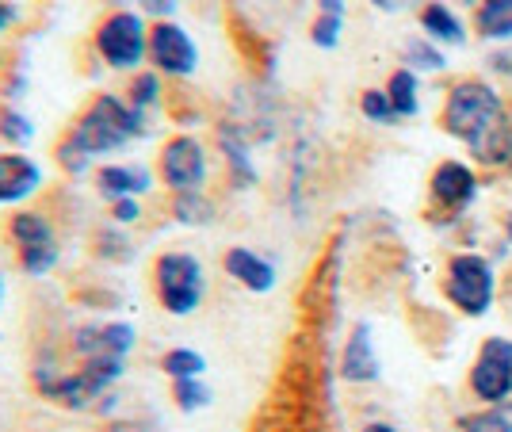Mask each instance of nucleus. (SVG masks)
<instances>
[{
    "instance_id": "1",
    "label": "nucleus",
    "mask_w": 512,
    "mask_h": 432,
    "mask_svg": "<svg viewBox=\"0 0 512 432\" xmlns=\"http://www.w3.org/2000/svg\"><path fill=\"white\" fill-rule=\"evenodd\" d=\"M440 127L455 142H463L478 157V165L501 169L509 108H505V96L486 77H459L448 88L444 111H440Z\"/></svg>"
},
{
    "instance_id": "2",
    "label": "nucleus",
    "mask_w": 512,
    "mask_h": 432,
    "mask_svg": "<svg viewBox=\"0 0 512 432\" xmlns=\"http://www.w3.org/2000/svg\"><path fill=\"white\" fill-rule=\"evenodd\" d=\"M138 134H142V111L123 104L119 96H96L77 119V127L65 134V142L58 146V161L69 173H85L100 153L123 150Z\"/></svg>"
},
{
    "instance_id": "3",
    "label": "nucleus",
    "mask_w": 512,
    "mask_h": 432,
    "mask_svg": "<svg viewBox=\"0 0 512 432\" xmlns=\"http://www.w3.org/2000/svg\"><path fill=\"white\" fill-rule=\"evenodd\" d=\"M444 295L463 318H486L497 303V268L486 253H451L444 268Z\"/></svg>"
},
{
    "instance_id": "4",
    "label": "nucleus",
    "mask_w": 512,
    "mask_h": 432,
    "mask_svg": "<svg viewBox=\"0 0 512 432\" xmlns=\"http://www.w3.org/2000/svg\"><path fill=\"white\" fill-rule=\"evenodd\" d=\"M153 280H157V299L161 306L176 314V318H188L199 310L203 295H207V280H203V264L192 253H165L153 268Z\"/></svg>"
},
{
    "instance_id": "5",
    "label": "nucleus",
    "mask_w": 512,
    "mask_h": 432,
    "mask_svg": "<svg viewBox=\"0 0 512 432\" xmlns=\"http://www.w3.org/2000/svg\"><path fill=\"white\" fill-rule=\"evenodd\" d=\"M470 394L482 406H509L512 398V341L509 337H486L467 375Z\"/></svg>"
},
{
    "instance_id": "6",
    "label": "nucleus",
    "mask_w": 512,
    "mask_h": 432,
    "mask_svg": "<svg viewBox=\"0 0 512 432\" xmlns=\"http://www.w3.org/2000/svg\"><path fill=\"white\" fill-rule=\"evenodd\" d=\"M96 50L111 69H138L142 58L150 54V31H146V20L138 12H111L100 31H96Z\"/></svg>"
},
{
    "instance_id": "7",
    "label": "nucleus",
    "mask_w": 512,
    "mask_h": 432,
    "mask_svg": "<svg viewBox=\"0 0 512 432\" xmlns=\"http://www.w3.org/2000/svg\"><path fill=\"white\" fill-rule=\"evenodd\" d=\"M482 192V184H478V173L470 169L467 161H440L432 176H428V199H432V207L440 211V215H448V222H455L459 215H467L470 207H474V199Z\"/></svg>"
},
{
    "instance_id": "8",
    "label": "nucleus",
    "mask_w": 512,
    "mask_h": 432,
    "mask_svg": "<svg viewBox=\"0 0 512 432\" xmlns=\"http://www.w3.org/2000/svg\"><path fill=\"white\" fill-rule=\"evenodd\" d=\"M161 176L176 195L203 192L207 180V153L192 134H176L169 146L161 150Z\"/></svg>"
},
{
    "instance_id": "9",
    "label": "nucleus",
    "mask_w": 512,
    "mask_h": 432,
    "mask_svg": "<svg viewBox=\"0 0 512 432\" xmlns=\"http://www.w3.org/2000/svg\"><path fill=\"white\" fill-rule=\"evenodd\" d=\"M150 58L165 77H192L199 65V50L180 23L161 20L150 27Z\"/></svg>"
},
{
    "instance_id": "10",
    "label": "nucleus",
    "mask_w": 512,
    "mask_h": 432,
    "mask_svg": "<svg viewBox=\"0 0 512 432\" xmlns=\"http://www.w3.org/2000/svg\"><path fill=\"white\" fill-rule=\"evenodd\" d=\"M138 333L130 322H104V325H81L73 333V352L77 360H123L127 364V352L134 348Z\"/></svg>"
},
{
    "instance_id": "11",
    "label": "nucleus",
    "mask_w": 512,
    "mask_h": 432,
    "mask_svg": "<svg viewBox=\"0 0 512 432\" xmlns=\"http://www.w3.org/2000/svg\"><path fill=\"white\" fill-rule=\"evenodd\" d=\"M341 375L348 383H379L383 375V364H379V352H375V341H371V325L356 322V329L348 333L341 352Z\"/></svg>"
},
{
    "instance_id": "12",
    "label": "nucleus",
    "mask_w": 512,
    "mask_h": 432,
    "mask_svg": "<svg viewBox=\"0 0 512 432\" xmlns=\"http://www.w3.org/2000/svg\"><path fill=\"white\" fill-rule=\"evenodd\" d=\"M43 188V169L23 153H0V203H23Z\"/></svg>"
},
{
    "instance_id": "13",
    "label": "nucleus",
    "mask_w": 512,
    "mask_h": 432,
    "mask_svg": "<svg viewBox=\"0 0 512 432\" xmlns=\"http://www.w3.org/2000/svg\"><path fill=\"white\" fill-rule=\"evenodd\" d=\"M222 264H226L230 280H237L245 291H253V295H264V291H272V287H276V264H272L268 257H260L256 249L234 245Z\"/></svg>"
},
{
    "instance_id": "14",
    "label": "nucleus",
    "mask_w": 512,
    "mask_h": 432,
    "mask_svg": "<svg viewBox=\"0 0 512 432\" xmlns=\"http://www.w3.org/2000/svg\"><path fill=\"white\" fill-rule=\"evenodd\" d=\"M421 31L436 46H463L467 43V23L459 20V12L444 0H428L421 8Z\"/></svg>"
},
{
    "instance_id": "15",
    "label": "nucleus",
    "mask_w": 512,
    "mask_h": 432,
    "mask_svg": "<svg viewBox=\"0 0 512 432\" xmlns=\"http://www.w3.org/2000/svg\"><path fill=\"white\" fill-rule=\"evenodd\" d=\"M218 146L226 153V165H230V176H234L237 188L256 184V165L253 157H249V134L237 127V123H222L218 127Z\"/></svg>"
},
{
    "instance_id": "16",
    "label": "nucleus",
    "mask_w": 512,
    "mask_h": 432,
    "mask_svg": "<svg viewBox=\"0 0 512 432\" xmlns=\"http://www.w3.org/2000/svg\"><path fill=\"white\" fill-rule=\"evenodd\" d=\"M96 180H100V192H104L111 203H115V199H138L142 192L153 188L146 165H104Z\"/></svg>"
},
{
    "instance_id": "17",
    "label": "nucleus",
    "mask_w": 512,
    "mask_h": 432,
    "mask_svg": "<svg viewBox=\"0 0 512 432\" xmlns=\"http://www.w3.org/2000/svg\"><path fill=\"white\" fill-rule=\"evenodd\" d=\"M344 20H348V4L344 0H318V16L310 27V43L318 50H337L344 35Z\"/></svg>"
},
{
    "instance_id": "18",
    "label": "nucleus",
    "mask_w": 512,
    "mask_h": 432,
    "mask_svg": "<svg viewBox=\"0 0 512 432\" xmlns=\"http://www.w3.org/2000/svg\"><path fill=\"white\" fill-rule=\"evenodd\" d=\"M386 96H390V108L398 115V123H406V119H413L421 111V77L413 69H406V65L394 69L390 81H386Z\"/></svg>"
},
{
    "instance_id": "19",
    "label": "nucleus",
    "mask_w": 512,
    "mask_h": 432,
    "mask_svg": "<svg viewBox=\"0 0 512 432\" xmlns=\"http://www.w3.org/2000/svg\"><path fill=\"white\" fill-rule=\"evenodd\" d=\"M474 31L486 43H512V0H486L474 8Z\"/></svg>"
},
{
    "instance_id": "20",
    "label": "nucleus",
    "mask_w": 512,
    "mask_h": 432,
    "mask_svg": "<svg viewBox=\"0 0 512 432\" xmlns=\"http://www.w3.org/2000/svg\"><path fill=\"white\" fill-rule=\"evenodd\" d=\"M402 65L413 69V73H440L448 58H444V46H436L432 39H409L406 50H402Z\"/></svg>"
},
{
    "instance_id": "21",
    "label": "nucleus",
    "mask_w": 512,
    "mask_h": 432,
    "mask_svg": "<svg viewBox=\"0 0 512 432\" xmlns=\"http://www.w3.org/2000/svg\"><path fill=\"white\" fill-rule=\"evenodd\" d=\"M12 238L20 249H35V245H58L54 238V230H50V222L43 215H31V211H23V215L12 218Z\"/></svg>"
},
{
    "instance_id": "22",
    "label": "nucleus",
    "mask_w": 512,
    "mask_h": 432,
    "mask_svg": "<svg viewBox=\"0 0 512 432\" xmlns=\"http://www.w3.org/2000/svg\"><path fill=\"white\" fill-rule=\"evenodd\" d=\"M165 371H169V379H203V371H207V360L195 352V348H172L165 352Z\"/></svg>"
},
{
    "instance_id": "23",
    "label": "nucleus",
    "mask_w": 512,
    "mask_h": 432,
    "mask_svg": "<svg viewBox=\"0 0 512 432\" xmlns=\"http://www.w3.org/2000/svg\"><path fill=\"white\" fill-rule=\"evenodd\" d=\"M172 211H176V218H180V222H188V226H203V222H211V215H214L211 199H207L203 192L176 195Z\"/></svg>"
},
{
    "instance_id": "24",
    "label": "nucleus",
    "mask_w": 512,
    "mask_h": 432,
    "mask_svg": "<svg viewBox=\"0 0 512 432\" xmlns=\"http://www.w3.org/2000/svg\"><path fill=\"white\" fill-rule=\"evenodd\" d=\"M172 398L184 413H195L203 406H211V387L203 379H176L172 383Z\"/></svg>"
},
{
    "instance_id": "25",
    "label": "nucleus",
    "mask_w": 512,
    "mask_h": 432,
    "mask_svg": "<svg viewBox=\"0 0 512 432\" xmlns=\"http://www.w3.org/2000/svg\"><path fill=\"white\" fill-rule=\"evenodd\" d=\"M360 111L367 123H379V127H390V123H398V115L390 108V96H386V88H367L360 96Z\"/></svg>"
},
{
    "instance_id": "26",
    "label": "nucleus",
    "mask_w": 512,
    "mask_h": 432,
    "mask_svg": "<svg viewBox=\"0 0 512 432\" xmlns=\"http://www.w3.org/2000/svg\"><path fill=\"white\" fill-rule=\"evenodd\" d=\"M463 432H512V410L509 406H486L470 421H463Z\"/></svg>"
},
{
    "instance_id": "27",
    "label": "nucleus",
    "mask_w": 512,
    "mask_h": 432,
    "mask_svg": "<svg viewBox=\"0 0 512 432\" xmlns=\"http://www.w3.org/2000/svg\"><path fill=\"white\" fill-rule=\"evenodd\" d=\"M157 100H161V81H157V73H134V85H130V108L150 111Z\"/></svg>"
},
{
    "instance_id": "28",
    "label": "nucleus",
    "mask_w": 512,
    "mask_h": 432,
    "mask_svg": "<svg viewBox=\"0 0 512 432\" xmlns=\"http://www.w3.org/2000/svg\"><path fill=\"white\" fill-rule=\"evenodd\" d=\"M237 8L241 12H256L260 20L268 23V20H283V16H291V0H237Z\"/></svg>"
},
{
    "instance_id": "29",
    "label": "nucleus",
    "mask_w": 512,
    "mask_h": 432,
    "mask_svg": "<svg viewBox=\"0 0 512 432\" xmlns=\"http://www.w3.org/2000/svg\"><path fill=\"white\" fill-rule=\"evenodd\" d=\"M0 134L12 138V142H20V146L35 138V130H31V123L23 119L20 111H4V115H0Z\"/></svg>"
},
{
    "instance_id": "30",
    "label": "nucleus",
    "mask_w": 512,
    "mask_h": 432,
    "mask_svg": "<svg viewBox=\"0 0 512 432\" xmlns=\"http://www.w3.org/2000/svg\"><path fill=\"white\" fill-rule=\"evenodd\" d=\"M111 218H115L119 226H130V222H138V218H142V207H138V199H115V203H111Z\"/></svg>"
},
{
    "instance_id": "31",
    "label": "nucleus",
    "mask_w": 512,
    "mask_h": 432,
    "mask_svg": "<svg viewBox=\"0 0 512 432\" xmlns=\"http://www.w3.org/2000/svg\"><path fill=\"white\" fill-rule=\"evenodd\" d=\"M379 12H390V16H398V12H409V8H417V4H428V0H371Z\"/></svg>"
},
{
    "instance_id": "32",
    "label": "nucleus",
    "mask_w": 512,
    "mask_h": 432,
    "mask_svg": "<svg viewBox=\"0 0 512 432\" xmlns=\"http://www.w3.org/2000/svg\"><path fill=\"white\" fill-rule=\"evenodd\" d=\"M146 12H153V16H169V12H176V0H138Z\"/></svg>"
},
{
    "instance_id": "33",
    "label": "nucleus",
    "mask_w": 512,
    "mask_h": 432,
    "mask_svg": "<svg viewBox=\"0 0 512 432\" xmlns=\"http://www.w3.org/2000/svg\"><path fill=\"white\" fill-rule=\"evenodd\" d=\"M501 169L512 176V111H509V127H505V150H501Z\"/></svg>"
},
{
    "instance_id": "34",
    "label": "nucleus",
    "mask_w": 512,
    "mask_h": 432,
    "mask_svg": "<svg viewBox=\"0 0 512 432\" xmlns=\"http://www.w3.org/2000/svg\"><path fill=\"white\" fill-rule=\"evenodd\" d=\"M12 20H16V8H12L8 0H0V31H4V27H8Z\"/></svg>"
},
{
    "instance_id": "35",
    "label": "nucleus",
    "mask_w": 512,
    "mask_h": 432,
    "mask_svg": "<svg viewBox=\"0 0 512 432\" xmlns=\"http://www.w3.org/2000/svg\"><path fill=\"white\" fill-rule=\"evenodd\" d=\"M360 432H406V429H398V425H390V421H371V425H363Z\"/></svg>"
},
{
    "instance_id": "36",
    "label": "nucleus",
    "mask_w": 512,
    "mask_h": 432,
    "mask_svg": "<svg viewBox=\"0 0 512 432\" xmlns=\"http://www.w3.org/2000/svg\"><path fill=\"white\" fill-rule=\"evenodd\" d=\"M107 432H150V429H142V425H134V421H115Z\"/></svg>"
},
{
    "instance_id": "37",
    "label": "nucleus",
    "mask_w": 512,
    "mask_h": 432,
    "mask_svg": "<svg viewBox=\"0 0 512 432\" xmlns=\"http://www.w3.org/2000/svg\"><path fill=\"white\" fill-rule=\"evenodd\" d=\"M501 230H505V241L512 245V215H505V222H501Z\"/></svg>"
},
{
    "instance_id": "38",
    "label": "nucleus",
    "mask_w": 512,
    "mask_h": 432,
    "mask_svg": "<svg viewBox=\"0 0 512 432\" xmlns=\"http://www.w3.org/2000/svg\"><path fill=\"white\" fill-rule=\"evenodd\" d=\"M459 4H467V8H482L486 0H459Z\"/></svg>"
},
{
    "instance_id": "39",
    "label": "nucleus",
    "mask_w": 512,
    "mask_h": 432,
    "mask_svg": "<svg viewBox=\"0 0 512 432\" xmlns=\"http://www.w3.org/2000/svg\"><path fill=\"white\" fill-rule=\"evenodd\" d=\"M0 303H4V280H0Z\"/></svg>"
}]
</instances>
